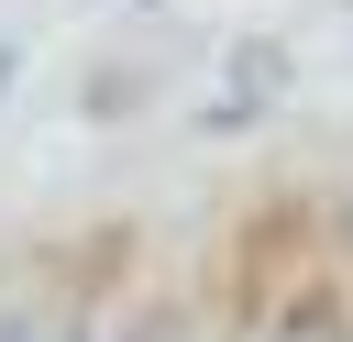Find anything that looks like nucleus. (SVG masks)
Returning <instances> with one entry per match:
<instances>
[{"mask_svg":"<svg viewBox=\"0 0 353 342\" xmlns=\"http://www.w3.org/2000/svg\"><path fill=\"white\" fill-rule=\"evenodd\" d=\"M254 342H353V309H342V287H320V276H309V287H287V298L265 309V331H254Z\"/></svg>","mask_w":353,"mask_h":342,"instance_id":"1","label":"nucleus"},{"mask_svg":"<svg viewBox=\"0 0 353 342\" xmlns=\"http://www.w3.org/2000/svg\"><path fill=\"white\" fill-rule=\"evenodd\" d=\"M99 342H188V309H176V298H143V309H132L121 331H99Z\"/></svg>","mask_w":353,"mask_h":342,"instance_id":"2","label":"nucleus"},{"mask_svg":"<svg viewBox=\"0 0 353 342\" xmlns=\"http://www.w3.org/2000/svg\"><path fill=\"white\" fill-rule=\"evenodd\" d=\"M0 342H55V320H44V309H22V298H0Z\"/></svg>","mask_w":353,"mask_h":342,"instance_id":"3","label":"nucleus"}]
</instances>
